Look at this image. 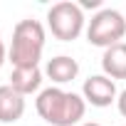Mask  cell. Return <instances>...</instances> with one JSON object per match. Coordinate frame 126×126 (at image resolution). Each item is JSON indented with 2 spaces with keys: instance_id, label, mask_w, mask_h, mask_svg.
I'll return each mask as SVG.
<instances>
[{
  "instance_id": "1",
  "label": "cell",
  "mask_w": 126,
  "mask_h": 126,
  "mask_svg": "<svg viewBox=\"0 0 126 126\" xmlns=\"http://www.w3.org/2000/svg\"><path fill=\"white\" fill-rule=\"evenodd\" d=\"M35 109L52 126H74L84 119L87 101H84V96H79L74 92H64L59 87H47L37 94Z\"/></svg>"
},
{
  "instance_id": "4",
  "label": "cell",
  "mask_w": 126,
  "mask_h": 126,
  "mask_svg": "<svg viewBox=\"0 0 126 126\" xmlns=\"http://www.w3.org/2000/svg\"><path fill=\"white\" fill-rule=\"evenodd\" d=\"M124 35H126V17L114 8L99 10L87 25V40L94 47L106 49L111 45H119L124 40Z\"/></svg>"
},
{
  "instance_id": "7",
  "label": "cell",
  "mask_w": 126,
  "mask_h": 126,
  "mask_svg": "<svg viewBox=\"0 0 126 126\" xmlns=\"http://www.w3.org/2000/svg\"><path fill=\"white\" fill-rule=\"evenodd\" d=\"M45 74H47L54 84H67V82L77 79L79 64H77V59L69 57V54H57V57H52V59L47 62Z\"/></svg>"
},
{
  "instance_id": "6",
  "label": "cell",
  "mask_w": 126,
  "mask_h": 126,
  "mask_svg": "<svg viewBox=\"0 0 126 126\" xmlns=\"http://www.w3.org/2000/svg\"><path fill=\"white\" fill-rule=\"evenodd\" d=\"M25 114V96L17 94L10 84L0 87V124H15Z\"/></svg>"
},
{
  "instance_id": "10",
  "label": "cell",
  "mask_w": 126,
  "mask_h": 126,
  "mask_svg": "<svg viewBox=\"0 0 126 126\" xmlns=\"http://www.w3.org/2000/svg\"><path fill=\"white\" fill-rule=\"evenodd\" d=\"M116 106H119V114L126 119V89L119 94V99H116Z\"/></svg>"
},
{
  "instance_id": "9",
  "label": "cell",
  "mask_w": 126,
  "mask_h": 126,
  "mask_svg": "<svg viewBox=\"0 0 126 126\" xmlns=\"http://www.w3.org/2000/svg\"><path fill=\"white\" fill-rule=\"evenodd\" d=\"M10 87L27 96L32 92H37L42 87V69L40 67H13V74H10Z\"/></svg>"
},
{
  "instance_id": "11",
  "label": "cell",
  "mask_w": 126,
  "mask_h": 126,
  "mask_svg": "<svg viewBox=\"0 0 126 126\" xmlns=\"http://www.w3.org/2000/svg\"><path fill=\"white\" fill-rule=\"evenodd\" d=\"M5 57H8V52H5V42H3V37H0V67L5 64Z\"/></svg>"
},
{
  "instance_id": "5",
  "label": "cell",
  "mask_w": 126,
  "mask_h": 126,
  "mask_svg": "<svg viewBox=\"0 0 126 126\" xmlns=\"http://www.w3.org/2000/svg\"><path fill=\"white\" fill-rule=\"evenodd\" d=\"M82 96H84L87 104L104 109V106H111V101L119 99V92H116L114 79H109L106 74H92L82 84Z\"/></svg>"
},
{
  "instance_id": "12",
  "label": "cell",
  "mask_w": 126,
  "mask_h": 126,
  "mask_svg": "<svg viewBox=\"0 0 126 126\" xmlns=\"http://www.w3.org/2000/svg\"><path fill=\"white\" fill-rule=\"evenodd\" d=\"M84 8H99V0H84L82 3V10Z\"/></svg>"
},
{
  "instance_id": "3",
  "label": "cell",
  "mask_w": 126,
  "mask_h": 126,
  "mask_svg": "<svg viewBox=\"0 0 126 126\" xmlns=\"http://www.w3.org/2000/svg\"><path fill=\"white\" fill-rule=\"evenodd\" d=\"M84 10L79 3H72V0H62V3H54L47 10V25L52 30V35L62 42H72L82 35L84 30Z\"/></svg>"
},
{
  "instance_id": "8",
  "label": "cell",
  "mask_w": 126,
  "mask_h": 126,
  "mask_svg": "<svg viewBox=\"0 0 126 126\" xmlns=\"http://www.w3.org/2000/svg\"><path fill=\"white\" fill-rule=\"evenodd\" d=\"M101 69L109 79H126V42H119L104 49Z\"/></svg>"
},
{
  "instance_id": "13",
  "label": "cell",
  "mask_w": 126,
  "mask_h": 126,
  "mask_svg": "<svg viewBox=\"0 0 126 126\" xmlns=\"http://www.w3.org/2000/svg\"><path fill=\"white\" fill-rule=\"evenodd\" d=\"M79 126H101V124H96V121H84V124H79Z\"/></svg>"
},
{
  "instance_id": "2",
  "label": "cell",
  "mask_w": 126,
  "mask_h": 126,
  "mask_svg": "<svg viewBox=\"0 0 126 126\" xmlns=\"http://www.w3.org/2000/svg\"><path fill=\"white\" fill-rule=\"evenodd\" d=\"M45 42V27L40 20H20L13 30V45L8 52L13 67H40Z\"/></svg>"
}]
</instances>
